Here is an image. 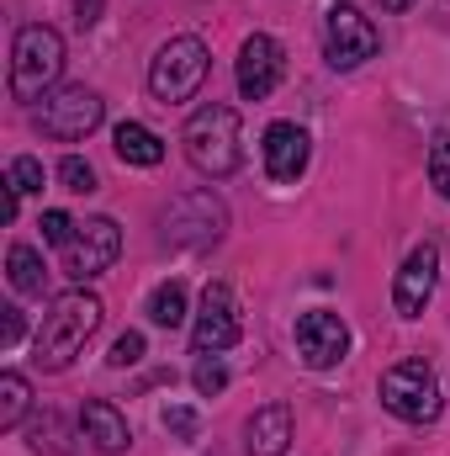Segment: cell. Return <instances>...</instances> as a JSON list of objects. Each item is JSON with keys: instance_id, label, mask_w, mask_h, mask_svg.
Returning <instances> with one entry per match:
<instances>
[{"instance_id": "obj_21", "label": "cell", "mask_w": 450, "mask_h": 456, "mask_svg": "<svg viewBox=\"0 0 450 456\" xmlns=\"http://www.w3.org/2000/svg\"><path fill=\"white\" fill-rule=\"evenodd\" d=\"M43 181H48V175H43V159H32V154H16V159L5 165V186H16L21 197H27V191H43Z\"/></svg>"}, {"instance_id": "obj_8", "label": "cell", "mask_w": 450, "mask_h": 456, "mask_svg": "<svg viewBox=\"0 0 450 456\" xmlns=\"http://www.w3.org/2000/svg\"><path fill=\"white\" fill-rule=\"evenodd\" d=\"M122 255V228L112 218H85L75 228V239L64 244V276L69 281H96L112 271V260Z\"/></svg>"}, {"instance_id": "obj_31", "label": "cell", "mask_w": 450, "mask_h": 456, "mask_svg": "<svg viewBox=\"0 0 450 456\" xmlns=\"http://www.w3.org/2000/svg\"><path fill=\"white\" fill-rule=\"evenodd\" d=\"M414 0H382V11H408Z\"/></svg>"}, {"instance_id": "obj_9", "label": "cell", "mask_w": 450, "mask_h": 456, "mask_svg": "<svg viewBox=\"0 0 450 456\" xmlns=\"http://www.w3.org/2000/svg\"><path fill=\"white\" fill-rule=\"evenodd\" d=\"M382 48V32L371 16H360L355 5H334L329 11V27H324V59L334 69H360L366 59H376Z\"/></svg>"}, {"instance_id": "obj_6", "label": "cell", "mask_w": 450, "mask_h": 456, "mask_svg": "<svg viewBox=\"0 0 450 456\" xmlns=\"http://www.w3.org/2000/svg\"><path fill=\"white\" fill-rule=\"evenodd\" d=\"M101 117H107V102H101L91 86H59V91H48V96H43V107L32 112V122H37V133H43V138L75 143V138L96 133V127H101Z\"/></svg>"}, {"instance_id": "obj_24", "label": "cell", "mask_w": 450, "mask_h": 456, "mask_svg": "<svg viewBox=\"0 0 450 456\" xmlns=\"http://www.w3.org/2000/svg\"><path fill=\"white\" fill-rule=\"evenodd\" d=\"M430 186L450 202V138H435V149H430Z\"/></svg>"}, {"instance_id": "obj_18", "label": "cell", "mask_w": 450, "mask_h": 456, "mask_svg": "<svg viewBox=\"0 0 450 456\" xmlns=\"http://www.w3.org/2000/svg\"><path fill=\"white\" fill-rule=\"evenodd\" d=\"M5 276H11V287H16L21 297H37L48 265H43V255H37L32 244H11V249H5Z\"/></svg>"}, {"instance_id": "obj_16", "label": "cell", "mask_w": 450, "mask_h": 456, "mask_svg": "<svg viewBox=\"0 0 450 456\" xmlns=\"http://www.w3.org/2000/svg\"><path fill=\"white\" fill-rule=\"evenodd\" d=\"M80 436L96 446V452H127L133 446V430H127V419H122V409L117 403H107V398H91L85 409H80Z\"/></svg>"}, {"instance_id": "obj_22", "label": "cell", "mask_w": 450, "mask_h": 456, "mask_svg": "<svg viewBox=\"0 0 450 456\" xmlns=\"http://www.w3.org/2000/svg\"><path fill=\"white\" fill-rule=\"evenodd\" d=\"M59 181H64V191H75V197H91V191H96V170H91V159H80V154H64V159H59Z\"/></svg>"}, {"instance_id": "obj_29", "label": "cell", "mask_w": 450, "mask_h": 456, "mask_svg": "<svg viewBox=\"0 0 450 456\" xmlns=\"http://www.w3.org/2000/svg\"><path fill=\"white\" fill-rule=\"evenodd\" d=\"M16 202H21V191H16V186H0V218H5V224L16 218Z\"/></svg>"}, {"instance_id": "obj_3", "label": "cell", "mask_w": 450, "mask_h": 456, "mask_svg": "<svg viewBox=\"0 0 450 456\" xmlns=\"http://www.w3.org/2000/svg\"><path fill=\"white\" fill-rule=\"evenodd\" d=\"M64 75V37L43 21L21 27L11 43V96L16 102H43Z\"/></svg>"}, {"instance_id": "obj_26", "label": "cell", "mask_w": 450, "mask_h": 456, "mask_svg": "<svg viewBox=\"0 0 450 456\" xmlns=\"http://www.w3.org/2000/svg\"><path fill=\"white\" fill-rule=\"evenodd\" d=\"M43 239H48V244H69V239H75V218H69V213H59V208H53V213H43Z\"/></svg>"}, {"instance_id": "obj_12", "label": "cell", "mask_w": 450, "mask_h": 456, "mask_svg": "<svg viewBox=\"0 0 450 456\" xmlns=\"http://www.w3.org/2000/svg\"><path fill=\"white\" fill-rule=\"evenodd\" d=\"M233 75H238V96H244V102H265V96L281 86V75H286V53H281V43H276L270 32H249L244 48H238Z\"/></svg>"}, {"instance_id": "obj_27", "label": "cell", "mask_w": 450, "mask_h": 456, "mask_svg": "<svg viewBox=\"0 0 450 456\" xmlns=\"http://www.w3.org/2000/svg\"><path fill=\"white\" fill-rule=\"evenodd\" d=\"M16 345H21V308L5 303L0 308V350H16Z\"/></svg>"}, {"instance_id": "obj_15", "label": "cell", "mask_w": 450, "mask_h": 456, "mask_svg": "<svg viewBox=\"0 0 450 456\" xmlns=\"http://www.w3.org/2000/svg\"><path fill=\"white\" fill-rule=\"evenodd\" d=\"M292 446V409L286 403H265L249 414L244 425V452L249 456H286Z\"/></svg>"}, {"instance_id": "obj_19", "label": "cell", "mask_w": 450, "mask_h": 456, "mask_svg": "<svg viewBox=\"0 0 450 456\" xmlns=\"http://www.w3.org/2000/svg\"><path fill=\"white\" fill-rule=\"evenodd\" d=\"M149 319H154L159 330H181V324H186V287H181V281L154 287V292H149Z\"/></svg>"}, {"instance_id": "obj_14", "label": "cell", "mask_w": 450, "mask_h": 456, "mask_svg": "<svg viewBox=\"0 0 450 456\" xmlns=\"http://www.w3.org/2000/svg\"><path fill=\"white\" fill-rule=\"evenodd\" d=\"M260 154H265L270 181H297L313 159V138H308L302 122H270L265 138H260Z\"/></svg>"}, {"instance_id": "obj_30", "label": "cell", "mask_w": 450, "mask_h": 456, "mask_svg": "<svg viewBox=\"0 0 450 456\" xmlns=\"http://www.w3.org/2000/svg\"><path fill=\"white\" fill-rule=\"evenodd\" d=\"M75 11H80V27H96V16H101V0H75Z\"/></svg>"}, {"instance_id": "obj_25", "label": "cell", "mask_w": 450, "mask_h": 456, "mask_svg": "<svg viewBox=\"0 0 450 456\" xmlns=\"http://www.w3.org/2000/svg\"><path fill=\"white\" fill-rule=\"evenodd\" d=\"M107 361H112L117 371H122V366H138V361H143V335H138V330L117 335V340H112V355H107Z\"/></svg>"}, {"instance_id": "obj_20", "label": "cell", "mask_w": 450, "mask_h": 456, "mask_svg": "<svg viewBox=\"0 0 450 456\" xmlns=\"http://www.w3.org/2000/svg\"><path fill=\"white\" fill-rule=\"evenodd\" d=\"M27 409H32L27 377H21V371H5V377H0V430H16V425L27 419Z\"/></svg>"}, {"instance_id": "obj_23", "label": "cell", "mask_w": 450, "mask_h": 456, "mask_svg": "<svg viewBox=\"0 0 450 456\" xmlns=\"http://www.w3.org/2000/svg\"><path fill=\"white\" fill-rule=\"evenodd\" d=\"M191 382H197V393H202V398H218V393L228 387V366L218 361V355H202V361H197V377H191Z\"/></svg>"}, {"instance_id": "obj_13", "label": "cell", "mask_w": 450, "mask_h": 456, "mask_svg": "<svg viewBox=\"0 0 450 456\" xmlns=\"http://www.w3.org/2000/svg\"><path fill=\"white\" fill-rule=\"evenodd\" d=\"M292 340H297V355H302L313 371H334L339 361L350 355V324H344L339 314H329V308H313V314L297 319Z\"/></svg>"}, {"instance_id": "obj_5", "label": "cell", "mask_w": 450, "mask_h": 456, "mask_svg": "<svg viewBox=\"0 0 450 456\" xmlns=\"http://www.w3.org/2000/svg\"><path fill=\"white\" fill-rule=\"evenodd\" d=\"M440 377L430 361H398L382 371V409L403 425H430L440 414Z\"/></svg>"}, {"instance_id": "obj_28", "label": "cell", "mask_w": 450, "mask_h": 456, "mask_svg": "<svg viewBox=\"0 0 450 456\" xmlns=\"http://www.w3.org/2000/svg\"><path fill=\"white\" fill-rule=\"evenodd\" d=\"M165 430L170 436H197V414L191 409H165Z\"/></svg>"}, {"instance_id": "obj_2", "label": "cell", "mask_w": 450, "mask_h": 456, "mask_svg": "<svg viewBox=\"0 0 450 456\" xmlns=\"http://www.w3.org/2000/svg\"><path fill=\"white\" fill-rule=\"evenodd\" d=\"M181 143H186V159H191L202 175L223 181V175L238 170V159H244V149H238V143H244V138H238V112L223 107V102H207L202 112H191Z\"/></svg>"}, {"instance_id": "obj_10", "label": "cell", "mask_w": 450, "mask_h": 456, "mask_svg": "<svg viewBox=\"0 0 450 456\" xmlns=\"http://www.w3.org/2000/svg\"><path fill=\"white\" fill-rule=\"evenodd\" d=\"M238 335H244V324H238V303H233L228 281H207L202 308H197V324H191L197 355H223V350L238 345Z\"/></svg>"}, {"instance_id": "obj_1", "label": "cell", "mask_w": 450, "mask_h": 456, "mask_svg": "<svg viewBox=\"0 0 450 456\" xmlns=\"http://www.w3.org/2000/svg\"><path fill=\"white\" fill-rule=\"evenodd\" d=\"M101 319H107V308H101L96 292H85V287L59 292V297L48 303L37 335H32V361H37L43 371H64V366H75V355L91 345V335L101 330Z\"/></svg>"}, {"instance_id": "obj_11", "label": "cell", "mask_w": 450, "mask_h": 456, "mask_svg": "<svg viewBox=\"0 0 450 456\" xmlns=\"http://www.w3.org/2000/svg\"><path fill=\"white\" fill-rule=\"evenodd\" d=\"M435 287H440V244L424 239V244L408 249V260H403V271H398V281H392V308H398V319H419V314L430 308Z\"/></svg>"}, {"instance_id": "obj_17", "label": "cell", "mask_w": 450, "mask_h": 456, "mask_svg": "<svg viewBox=\"0 0 450 456\" xmlns=\"http://www.w3.org/2000/svg\"><path fill=\"white\" fill-rule=\"evenodd\" d=\"M112 149H117V159H122V165H143V170H154V165L165 159L159 133H154V127H143V122H117Z\"/></svg>"}, {"instance_id": "obj_4", "label": "cell", "mask_w": 450, "mask_h": 456, "mask_svg": "<svg viewBox=\"0 0 450 456\" xmlns=\"http://www.w3.org/2000/svg\"><path fill=\"white\" fill-rule=\"evenodd\" d=\"M207 43L202 37H191V32H181V37H170L159 53H154V64H149V91H154V102L159 107H181V102H191L197 91H202V80H207Z\"/></svg>"}, {"instance_id": "obj_7", "label": "cell", "mask_w": 450, "mask_h": 456, "mask_svg": "<svg viewBox=\"0 0 450 456\" xmlns=\"http://www.w3.org/2000/svg\"><path fill=\"white\" fill-rule=\"evenodd\" d=\"M159 228H165V244H175V249H213L228 228V208L213 191H186L165 208Z\"/></svg>"}]
</instances>
